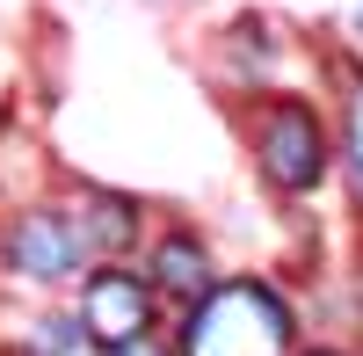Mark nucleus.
<instances>
[{
    "instance_id": "f257e3e1",
    "label": "nucleus",
    "mask_w": 363,
    "mask_h": 356,
    "mask_svg": "<svg viewBox=\"0 0 363 356\" xmlns=\"http://www.w3.org/2000/svg\"><path fill=\"white\" fill-rule=\"evenodd\" d=\"M291 299L255 277H218L203 299L182 313V349L174 356H291Z\"/></svg>"
},
{
    "instance_id": "f03ea898",
    "label": "nucleus",
    "mask_w": 363,
    "mask_h": 356,
    "mask_svg": "<svg viewBox=\"0 0 363 356\" xmlns=\"http://www.w3.org/2000/svg\"><path fill=\"white\" fill-rule=\"evenodd\" d=\"M247 145L277 196H313L327 182V160H335V131L306 95H262L247 109Z\"/></svg>"
},
{
    "instance_id": "7ed1b4c3",
    "label": "nucleus",
    "mask_w": 363,
    "mask_h": 356,
    "mask_svg": "<svg viewBox=\"0 0 363 356\" xmlns=\"http://www.w3.org/2000/svg\"><path fill=\"white\" fill-rule=\"evenodd\" d=\"M73 320H80L87 342L124 349V342H145V335H153L160 299H153V284H145L138 269L102 262V269H87V284H80V313H73Z\"/></svg>"
},
{
    "instance_id": "20e7f679",
    "label": "nucleus",
    "mask_w": 363,
    "mask_h": 356,
    "mask_svg": "<svg viewBox=\"0 0 363 356\" xmlns=\"http://www.w3.org/2000/svg\"><path fill=\"white\" fill-rule=\"evenodd\" d=\"M0 262H8L22 284H66V277L87 269L73 233H66V218H58V204H29V211L8 226V240H0Z\"/></svg>"
},
{
    "instance_id": "39448f33",
    "label": "nucleus",
    "mask_w": 363,
    "mask_h": 356,
    "mask_svg": "<svg viewBox=\"0 0 363 356\" xmlns=\"http://www.w3.org/2000/svg\"><path fill=\"white\" fill-rule=\"evenodd\" d=\"M145 284H153V299H167V306H182L189 313L211 284H218V255H211V240L203 233H189V226H167L160 240H153V255H145V269H138Z\"/></svg>"
},
{
    "instance_id": "423d86ee",
    "label": "nucleus",
    "mask_w": 363,
    "mask_h": 356,
    "mask_svg": "<svg viewBox=\"0 0 363 356\" xmlns=\"http://www.w3.org/2000/svg\"><path fill=\"white\" fill-rule=\"evenodd\" d=\"M58 218H66L80 262H116L138 247V204L124 189H80L73 204H58Z\"/></svg>"
},
{
    "instance_id": "0eeeda50",
    "label": "nucleus",
    "mask_w": 363,
    "mask_h": 356,
    "mask_svg": "<svg viewBox=\"0 0 363 356\" xmlns=\"http://www.w3.org/2000/svg\"><path fill=\"white\" fill-rule=\"evenodd\" d=\"M342 182H349V204L363 211V73H349L342 87Z\"/></svg>"
},
{
    "instance_id": "6e6552de",
    "label": "nucleus",
    "mask_w": 363,
    "mask_h": 356,
    "mask_svg": "<svg viewBox=\"0 0 363 356\" xmlns=\"http://www.w3.org/2000/svg\"><path fill=\"white\" fill-rule=\"evenodd\" d=\"M80 342H87V335H80V320H73V313H44L37 328H29L22 349H29V356H80Z\"/></svg>"
},
{
    "instance_id": "1a4fd4ad",
    "label": "nucleus",
    "mask_w": 363,
    "mask_h": 356,
    "mask_svg": "<svg viewBox=\"0 0 363 356\" xmlns=\"http://www.w3.org/2000/svg\"><path fill=\"white\" fill-rule=\"evenodd\" d=\"M109 356H174L160 335H145V342H124V349H109Z\"/></svg>"
},
{
    "instance_id": "9d476101",
    "label": "nucleus",
    "mask_w": 363,
    "mask_h": 356,
    "mask_svg": "<svg viewBox=\"0 0 363 356\" xmlns=\"http://www.w3.org/2000/svg\"><path fill=\"white\" fill-rule=\"evenodd\" d=\"M349 29H356V44H363V8H356V22H349Z\"/></svg>"
},
{
    "instance_id": "9b49d317",
    "label": "nucleus",
    "mask_w": 363,
    "mask_h": 356,
    "mask_svg": "<svg viewBox=\"0 0 363 356\" xmlns=\"http://www.w3.org/2000/svg\"><path fill=\"white\" fill-rule=\"evenodd\" d=\"M306 356H342V349H306Z\"/></svg>"
},
{
    "instance_id": "f8f14e48",
    "label": "nucleus",
    "mask_w": 363,
    "mask_h": 356,
    "mask_svg": "<svg viewBox=\"0 0 363 356\" xmlns=\"http://www.w3.org/2000/svg\"><path fill=\"white\" fill-rule=\"evenodd\" d=\"M8 356H29V349H8Z\"/></svg>"
}]
</instances>
